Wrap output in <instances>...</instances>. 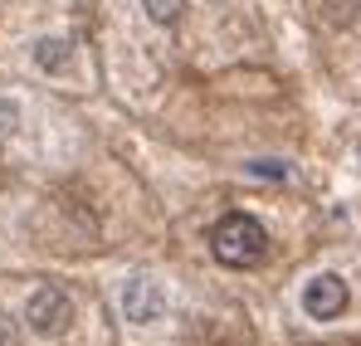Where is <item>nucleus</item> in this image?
<instances>
[{"label": "nucleus", "instance_id": "obj_5", "mask_svg": "<svg viewBox=\"0 0 361 346\" xmlns=\"http://www.w3.org/2000/svg\"><path fill=\"white\" fill-rule=\"evenodd\" d=\"M35 63H39V68H49V73H54V68H63V63H68V39H39Z\"/></svg>", "mask_w": 361, "mask_h": 346}, {"label": "nucleus", "instance_id": "obj_2", "mask_svg": "<svg viewBox=\"0 0 361 346\" xmlns=\"http://www.w3.org/2000/svg\"><path fill=\"white\" fill-rule=\"evenodd\" d=\"M25 317H30V327H35V332L59 337V332H68V322H73V302H68V292H63V288L49 283V288H35V292H30Z\"/></svg>", "mask_w": 361, "mask_h": 346}, {"label": "nucleus", "instance_id": "obj_6", "mask_svg": "<svg viewBox=\"0 0 361 346\" xmlns=\"http://www.w3.org/2000/svg\"><path fill=\"white\" fill-rule=\"evenodd\" d=\"M142 10H147L157 25H176L180 10H185V0H142Z\"/></svg>", "mask_w": 361, "mask_h": 346}, {"label": "nucleus", "instance_id": "obj_8", "mask_svg": "<svg viewBox=\"0 0 361 346\" xmlns=\"http://www.w3.org/2000/svg\"><path fill=\"white\" fill-rule=\"evenodd\" d=\"M0 346H20V327H15V317H5V312H0Z\"/></svg>", "mask_w": 361, "mask_h": 346}, {"label": "nucleus", "instance_id": "obj_4", "mask_svg": "<svg viewBox=\"0 0 361 346\" xmlns=\"http://www.w3.org/2000/svg\"><path fill=\"white\" fill-rule=\"evenodd\" d=\"M161 307H166V297L161 288L152 283V278H132L127 288H122V312H127V322H157L161 317Z\"/></svg>", "mask_w": 361, "mask_h": 346}, {"label": "nucleus", "instance_id": "obj_7", "mask_svg": "<svg viewBox=\"0 0 361 346\" xmlns=\"http://www.w3.org/2000/svg\"><path fill=\"white\" fill-rule=\"evenodd\" d=\"M249 175H264V180H283L288 166H279V161H249Z\"/></svg>", "mask_w": 361, "mask_h": 346}, {"label": "nucleus", "instance_id": "obj_3", "mask_svg": "<svg viewBox=\"0 0 361 346\" xmlns=\"http://www.w3.org/2000/svg\"><path fill=\"white\" fill-rule=\"evenodd\" d=\"M302 312H307L312 322L342 317V312H347V283H342L337 273H317V278L302 288Z\"/></svg>", "mask_w": 361, "mask_h": 346}, {"label": "nucleus", "instance_id": "obj_1", "mask_svg": "<svg viewBox=\"0 0 361 346\" xmlns=\"http://www.w3.org/2000/svg\"><path fill=\"white\" fill-rule=\"evenodd\" d=\"M210 249H215V259L225 268H254L264 259V249H269V234H264V225L254 215H225L215 225V234H210Z\"/></svg>", "mask_w": 361, "mask_h": 346}]
</instances>
